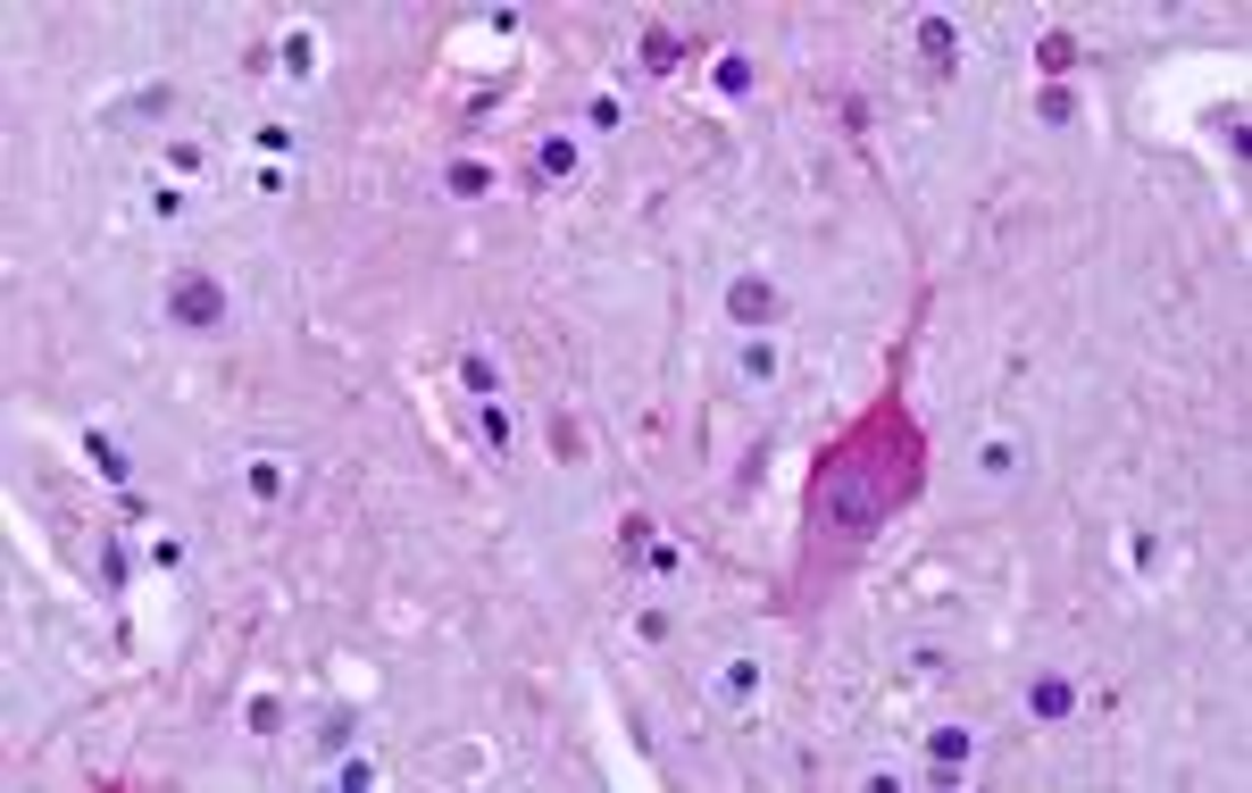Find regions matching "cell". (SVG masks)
Returning a JSON list of instances; mask_svg holds the SVG:
<instances>
[{
  "label": "cell",
  "instance_id": "obj_10",
  "mask_svg": "<svg viewBox=\"0 0 1252 793\" xmlns=\"http://www.w3.org/2000/svg\"><path fill=\"white\" fill-rule=\"evenodd\" d=\"M919 51H927V59H961V25H952V18H927V25H919Z\"/></svg>",
  "mask_w": 1252,
  "mask_h": 793
},
{
  "label": "cell",
  "instance_id": "obj_18",
  "mask_svg": "<svg viewBox=\"0 0 1252 793\" xmlns=\"http://www.w3.org/2000/svg\"><path fill=\"white\" fill-rule=\"evenodd\" d=\"M485 184H494V176L476 168V159H459V168H452V192H485Z\"/></svg>",
  "mask_w": 1252,
  "mask_h": 793
},
{
  "label": "cell",
  "instance_id": "obj_4",
  "mask_svg": "<svg viewBox=\"0 0 1252 793\" xmlns=\"http://www.w3.org/2000/svg\"><path fill=\"white\" fill-rule=\"evenodd\" d=\"M777 368H785L777 335H743V342H735V377H743V384H777Z\"/></svg>",
  "mask_w": 1252,
  "mask_h": 793
},
{
  "label": "cell",
  "instance_id": "obj_11",
  "mask_svg": "<svg viewBox=\"0 0 1252 793\" xmlns=\"http://www.w3.org/2000/svg\"><path fill=\"white\" fill-rule=\"evenodd\" d=\"M84 452H93V468L109 476V485H126V476H134V468H126V452H117V435H84Z\"/></svg>",
  "mask_w": 1252,
  "mask_h": 793
},
{
  "label": "cell",
  "instance_id": "obj_7",
  "mask_svg": "<svg viewBox=\"0 0 1252 793\" xmlns=\"http://www.w3.org/2000/svg\"><path fill=\"white\" fill-rule=\"evenodd\" d=\"M276 59H285V76H293V84H309V76H318V34H309V25H293Z\"/></svg>",
  "mask_w": 1252,
  "mask_h": 793
},
{
  "label": "cell",
  "instance_id": "obj_6",
  "mask_svg": "<svg viewBox=\"0 0 1252 793\" xmlns=\"http://www.w3.org/2000/svg\"><path fill=\"white\" fill-rule=\"evenodd\" d=\"M719 694L735 701V710H752L760 701V660H719Z\"/></svg>",
  "mask_w": 1252,
  "mask_h": 793
},
{
  "label": "cell",
  "instance_id": "obj_8",
  "mask_svg": "<svg viewBox=\"0 0 1252 793\" xmlns=\"http://www.w3.org/2000/svg\"><path fill=\"white\" fill-rule=\"evenodd\" d=\"M927 752H935V769H968L977 736H968V727H935V736H927Z\"/></svg>",
  "mask_w": 1252,
  "mask_h": 793
},
{
  "label": "cell",
  "instance_id": "obj_3",
  "mask_svg": "<svg viewBox=\"0 0 1252 793\" xmlns=\"http://www.w3.org/2000/svg\"><path fill=\"white\" fill-rule=\"evenodd\" d=\"M168 318L176 326H192V335H209V326H226V284H209V276H184L168 293Z\"/></svg>",
  "mask_w": 1252,
  "mask_h": 793
},
{
  "label": "cell",
  "instance_id": "obj_17",
  "mask_svg": "<svg viewBox=\"0 0 1252 793\" xmlns=\"http://www.w3.org/2000/svg\"><path fill=\"white\" fill-rule=\"evenodd\" d=\"M335 785H342V793H368V785H376V769H368V760H342Z\"/></svg>",
  "mask_w": 1252,
  "mask_h": 793
},
{
  "label": "cell",
  "instance_id": "obj_12",
  "mask_svg": "<svg viewBox=\"0 0 1252 793\" xmlns=\"http://www.w3.org/2000/svg\"><path fill=\"white\" fill-rule=\"evenodd\" d=\"M459 377H468V393H485V401L501 393V368H494L485 351H468V359H459Z\"/></svg>",
  "mask_w": 1252,
  "mask_h": 793
},
{
  "label": "cell",
  "instance_id": "obj_5",
  "mask_svg": "<svg viewBox=\"0 0 1252 793\" xmlns=\"http://www.w3.org/2000/svg\"><path fill=\"white\" fill-rule=\"evenodd\" d=\"M1027 710H1036V718H1069V710H1078V685H1069V677H1036V685H1027Z\"/></svg>",
  "mask_w": 1252,
  "mask_h": 793
},
{
  "label": "cell",
  "instance_id": "obj_15",
  "mask_svg": "<svg viewBox=\"0 0 1252 793\" xmlns=\"http://www.w3.org/2000/svg\"><path fill=\"white\" fill-rule=\"evenodd\" d=\"M719 93H752V59H743V51L719 59Z\"/></svg>",
  "mask_w": 1252,
  "mask_h": 793
},
{
  "label": "cell",
  "instance_id": "obj_9",
  "mask_svg": "<svg viewBox=\"0 0 1252 793\" xmlns=\"http://www.w3.org/2000/svg\"><path fill=\"white\" fill-rule=\"evenodd\" d=\"M977 476H994V485H1002V476H1019V443H1010V435H994L986 452H977Z\"/></svg>",
  "mask_w": 1252,
  "mask_h": 793
},
{
  "label": "cell",
  "instance_id": "obj_1",
  "mask_svg": "<svg viewBox=\"0 0 1252 793\" xmlns=\"http://www.w3.org/2000/svg\"><path fill=\"white\" fill-rule=\"evenodd\" d=\"M877 518H885V493H877V476H869V468H835V476H827V527L877 535Z\"/></svg>",
  "mask_w": 1252,
  "mask_h": 793
},
{
  "label": "cell",
  "instance_id": "obj_2",
  "mask_svg": "<svg viewBox=\"0 0 1252 793\" xmlns=\"http://www.w3.org/2000/svg\"><path fill=\"white\" fill-rule=\"evenodd\" d=\"M726 318H735L743 335H768V326L785 318L777 284H768V276H735V284H726Z\"/></svg>",
  "mask_w": 1252,
  "mask_h": 793
},
{
  "label": "cell",
  "instance_id": "obj_14",
  "mask_svg": "<svg viewBox=\"0 0 1252 793\" xmlns=\"http://www.w3.org/2000/svg\"><path fill=\"white\" fill-rule=\"evenodd\" d=\"M251 493L276 501V493H285V459H251Z\"/></svg>",
  "mask_w": 1252,
  "mask_h": 793
},
{
  "label": "cell",
  "instance_id": "obj_16",
  "mask_svg": "<svg viewBox=\"0 0 1252 793\" xmlns=\"http://www.w3.org/2000/svg\"><path fill=\"white\" fill-rule=\"evenodd\" d=\"M485 443H494V459L510 452V410H501V401H485Z\"/></svg>",
  "mask_w": 1252,
  "mask_h": 793
},
{
  "label": "cell",
  "instance_id": "obj_13",
  "mask_svg": "<svg viewBox=\"0 0 1252 793\" xmlns=\"http://www.w3.org/2000/svg\"><path fill=\"white\" fill-rule=\"evenodd\" d=\"M534 168H543V176H576V142H569V134H551L543 151H534Z\"/></svg>",
  "mask_w": 1252,
  "mask_h": 793
}]
</instances>
